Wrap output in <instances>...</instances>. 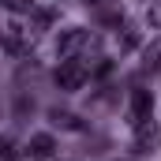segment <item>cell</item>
Instances as JSON below:
<instances>
[{"mask_svg": "<svg viewBox=\"0 0 161 161\" xmlns=\"http://www.w3.org/2000/svg\"><path fill=\"white\" fill-rule=\"evenodd\" d=\"M8 8H11V11H23V8H26V0H8Z\"/></svg>", "mask_w": 161, "mask_h": 161, "instance_id": "30bf717a", "label": "cell"}, {"mask_svg": "<svg viewBox=\"0 0 161 161\" xmlns=\"http://www.w3.org/2000/svg\"><path fill=\"white\" fill-rule=\"evenodd\" d=\"M142 64H146L150 71H161V38L150 41V45L142 49Z\"/></svg>", "mask_w": 161, "mask_h": 161, "instance_id": "52a82bcc", "label": "cell"}, {"mask_svg": "<svg viewBox=\"0 0 161 161\" xmlns=\"http://www.w3.org/2000/svg\"><path fill=\"white\" fill-rule=\"evenodd\" d=\"M150 109H154V97H150V90L135 86V90H131V124L150 120Z\"/></svg>", "mask_w": 161, "mask_h": 161, "instance_id": "5b68a950", "label": "cell"}, {"mask_svg": "<svg viewBox=\"0 0 161 161\" xmlns=\"http://www.w3.org/2000/svg\"><path fill=\"white\" fill-rule=\"evenodd\" d=\"M4 49L15 53V56H23V53L30 49V30H23L19 23H11V26L4 30Z\"/></svg>", "mask_w": 161, "mask_h": 161, "instance_id": "277c9868", "label": "cell"}, {"mask_svg": "<svg viewBox=\"0 0 161 161\" xmlns=\"http://www.w3.org/2000/svg\"><path fill=\"white\" fill-rule=\"evenodd\" d=\"M86 41H90V34H86L82 26H68V30H60V38H56V56H60V60L79 56L82 49H86Z\"/></svg>", "mask_w": 161, "mask_h": 161, "instance_id": "7a4b0ae2", "label": "cell"}, {"mask_svg": "<svg viewBox=\"0 0 161 161\" xmlns=\"http://www.w3.org/2000/svg\"><path fill=\"white\" fill-rule=\"evenodd\" d=\"M82 4H94V8H97V4H101V0H82Z\"/></svg>", "mask_w": 161, "mask_h": 161, "instance_id": "8fae6325", "label": "cell"}, {"mask_svg": "<svg viewBox=\"0 0 161 161\" xmlns=\"http://www.w3.org/2000/svg\"><path fill=\"white\" fill-rule=\"evenodd\" d=\"M30 161H49L53 154H56V139L49 135V131H38V135H30L26 139V150H23Z\"/></svg>", "mask_w": 161, "mask_h": 161, "instance_id": "3957f363", "label": "cell"}, {"mask_svg": "<svg viewBox=\"0 0 161 161\" xmlns=\"http://www.w3.org/2000/svg\"><path fill=\"white\" fill-rule=\"evenodd\" d=\"M49 120L56 124V127H64V131H82V120L75 116V113H68V109H53Z\"/></svg>", "mask_w": 161, "mask_h": 161, "instance_id": "8992f818", "label": "cell"}, {"mask_svg": "<svg viewBox=\"0 0 161 161\" xmlns=\"http://www.w3.org/2000/svg\"><path fill=\"white\" fill-rule=\"evenodd\" d=\"M86 79H90V64L79 60V56H71V60H64V64L56 68V86H60V90H82Z\"/></svg>", "mask_w": 161, "mask_h": 161, "instance_id": "6da1fadb", "label": "cell"}, {"mask_svg": "<svg viewBox=\"0 0 161 161\" xmlns=\"http://www.w3.org/2000/svg\"><path fill=\"white\" fill-rule=\"evenodd\" d=\"M139 41H142V34H139V26H124V34H120V53H131V49H139Z\"/></svg>", "mask_w": 161, "mask_h": 161, "instance_id": "ba28073f", "label": "cell"}, {"mask_svg": "<svg viewBox=\"0 0 161 161\" xmlns=\"http://www.w3.org/2000/svg\"><path fill=\"white\" fill-rule=\"evenodd\" d=\"M146 23H150L154 30H161V0H150V8H146Z\"/></svg>", "mask_w": 161, "mask_h": 161, "instance_id": "9c48e42d", "label": "cell"}]
</instances>
